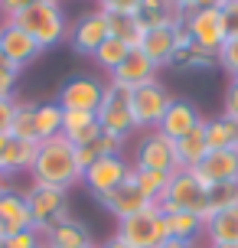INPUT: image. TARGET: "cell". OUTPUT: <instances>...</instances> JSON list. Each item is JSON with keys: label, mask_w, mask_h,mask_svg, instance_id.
I'll use <instances>...</instances> for the list:
<instances>
[{"label": "cell", "mask_w": 238, "mask_h": 248, "mask_svg": "<svg viewBox=\"0 0 238 248\" xmlns=\"http://www.w3.org/2000/svg\"><path fill=\"white\" fill-rule=\"evenodd\" d=\"M33 183L43 186H59V189H72L75 183H82V170L75 160V144H69L62 134L39 140L36 160H33Z\"/></svg>", "instance_id": "1"}, {"label": "cell", "mask_w": 238, "mask_h": 248, "mask_svg": "<svg viewBox=\"0 0 238 248\" xmlns=\"http://www.w3.org/2000/svg\"><path fill=\"white\" fill-rule=\"evenodd\" d=\"M13 23L20 26V30H26L30 39L36 43L39 49H52V46H59V43L69 39V23H65V13H62L59 3H43V0H36Z\"/></svg>", "instance_id": "2"}, {"label": "cell", "mask_w": 238, "mask_h": 248, "mask_svg": "<svg viewBox=\"0 0 238 248\" xmlns=\"http://www.w3.org/2000/svg\"><path fill=\"white\" fill-rule=\"evenodd\" d=\"M157 206H160V212L179 209V212H196L206 219L209 216V186H202L193 170H176Z\"/></svg>", "instance_id": "3"}, {"label": "cell", "mask_w": 238, "mask_h": 248, "mask_svg": "<svg viewBox=\"0 0 238 248\" xmlns=\"http://www.w3.org/2000/svg\"><path fill=\"white\" fill-rule=\"evenodd\" d=\"M26 206H30V219L36 232H49L56 222L69 219V189L59 186H43V183H30L23 189Z\"/></svg>", "instance_id": "4"}, {"label": "cell", "mask_w": 238, "mask_h": 248, "mask_svg": "<svg viewBox=\"0 0 238 248\" xmlns=\"http://www.w3.org/2000/svg\"><path fill=\"white\" fill-rule=\"evenodd\" d=\"M98 124L104 134L118 137V140H127V137L137 131L134 124V111H131V88L118 85V82H104V98H101L98 108Z\"/></svg>", "instance_id": "5"}, {"label": "cell", "mask_w": 238, "mask_h": 248, "mask_svg": "<svg viewBox=\"0 0 238 248\" xmlns=\"http://www.w3.org/2000/svg\"><path fill=\"white\" fill-rule=\"evenodd\" d=\"M114 235L121 242H127L131 248H160L170 238V232H166V219H163L160 206H150V209L137 212V216L121 219Z\"/></svg>", "instance_id": "6"}, {"label": "cell", "mask_w": 238, "mask_h": 248, "mask_svg": "<svg viewBox=\"0 0 238 248\" xmlns=\"http://www.w3.org/2000/svg\"><path fill=\"white\" fill-rule=\"evenodd\" d=\"M134 170H157V173L173 176L179 170V160H176V140L163 137L160 131H144L134 147Z\"/></svg>", "instance_id": "7"}, {"label": "cell", "mask_w": 238, "mask_h": 248, "mask_svg": "<svg viewBox=\"0 0 238 248\" xmlns=\"http://www.w3.org/2000/svg\"><path fill=\"white\" fill-rule=\"evenodd\" d=\"M170 105H173V95L166 92V85H163L160 78L134 88L131 92V111H134L137 131H157Z\"/></svg>", "instance_id": "8"}, {"label": "cell", "mask_w": 238, "mask_h": 248, "mask_svg": "<svg viewBox=\"0 0 238 248\" xmlns=\"http://www.w3.org/2000/svg\"><path fill=\"white\" fill-rule=\"evenodd\" d=\"M101 98H104V82L91 78V75H75L59 88V98L56 105L62 111H95L98 114Z\"/></svg>", "instance_id": "9"}, {"label": "cell", "mask_w": 238, "mask_h": 248, "mask_svg": "<svg viewBox=\"0 0 238 248\" xmlns=\"http://www.w3.org/2000/svg\"><path fill=\"white\" fill-rule=\"evenodd\" d=\"M131 170H134V163L127 160L124 154H118V157H104V160L91 163L85 173H82V186L98 199V196H104V193H111L114 186L124 183Z\"/></svg>", "instance_id": "10"}, {"label": "cell", "mask_w": 238, "mask_h": 248, "mask_svg": "<svg viewBox=\"0 0 238 248\" xmlns=\"http://www.w3.org/2000/svg\"><path fill=\"white\" fill-rule=\"evenodd\" d=\"M183 26H186V33L193 36V43L202 46V49H209V52H219V46L228 39L222 10H189Z\"/></svg>", "instance_id": "11"}, {"label": "cell", "mask_w": 238, "mask_h": 248, "mask_svg": "<svg viewBox=\"0 0 238 248\" xmlns=\"http://www.w3.org/2000/svg\"><path fill=\"white\" fill-rule=\"evenodd\" d=\"M98 202H101V206H104L108 212H111L118 222H121V219H127V216H137V212H144V209H150V206H157V202H150V199L140 193L134 170L127 173V180H124L121 186H114L111 193L98 196Z\"/></svg>", "instance_id": "12"}, {"label": "cell", "mask_w": 238, "mask_h": 248, "mask_svg": "<svg viewBox=\"0 0 238 248\" xmlns=\"http://www.w3.org/2000/svg\"><path fill=\"white\" fill-rule=\"evenodd\" d=\"M104 39H108V20H104L101 10H91L69 26V39L65 43L72 46L75 56H95Z\"/></svg>", "instance_id": "13"}, {"label": "cell", "mask_w": 238, "mask_h": 248, "mask_svg": "<svg viewBox=\"0 0 238 248\" xmlns=\"http://www.w3.org/2000/svg\"><path fill=\"white\" fill-rule=\"evenodd\" d=\"M0 52L13 62L20 72H23L30 62H36L39 56H43V49L30 39V33L20 30L13 20H3V26H0Z\"/></svg>", "instance_id": "14"}, {"label": "cell", "mask_w": 238, "mask_h": 248, "mask_svg": "<svg viewBox=\"0 0 238 248\" xmlns=\"http://www.w3.org/2000/svg\"><path fill=\"white\" fill-rule=\"evenodd\" d=\"M202 186L215 183H238V150H209V157L193 167Z\"/></svg>", "instance_id": "15"}, {"label": "cell", "mask_w": 238, "mask_h": 248, "mask_svg": "<svg viewBox=\"0 0 238 248\" xmlns=\"http://www.w3.org/2000/svg\"><path fill=\"white\" fill-rule=\"evenodd\" d=\"M36 140H20V137H0V173L3 176H16V173H30L33 160H36Z\"/></svg>", "instance_id": "16"}, {"label": "cell", "mask_w": 238, "mask_h": 248, "mask_svg": "<svg viewBox=\"0 0 238 248\" xmlns=\"http://www.w3.org/2000/svg\"><path fill=\"white\" fill-rule=\"evenodd\" d=\"M206 121L199 114V108L193 105V101L186 98H173V105L166 108V114H163V121H160V131L163 137H170V140H179V137H186L189 131H196L199 124Z\"/></svg>", "instance_id": "17"}, {"label": "cell", "mask_w": 238, "mask_h": 248, "mask_svg": "<svg viewBox=\"0 0 238 248\" xmlns=\"http://www.w3.org/2000/svg\"><path fill=\"white\" fill-rule=\"evenodd\" d=\"M157 72H160V65L147 56L144 49H131L127 52V59L121 62V69L111 75V82H118V85H124V88H140V85H147V82H157Z\"/></svg>", "instance_id": "18"}, {"label": "cell", "mask_w": 238, "mask_h": 248, "mask_svg": "<svg viewBox=\"0 0 238 248\" xmlns=\"http://www.w3.org/2000/svg\"><path fill=\"white\" fill-rule=\"evenodd\" d=\"M0 229H3L7 235L23 232V229H33L26 196L20 189H13V186H3V189H0Z\"/></svg>", "instance_id": "19"}, {"label": "cell", "mask_w": 238, "mask_h": 248, "mask_svg": "<svg viewBox=\"0 0 238 248\" xmlns=\"http://www.w3.org/2000/svg\"><path fill=\"white\" fill-rule=\"evenodd\" d=\"M137 23L147 30H163V26H179L186 20V13L176 7L173 0H140V7L134 10Z\"/></svg>", "instance_id": "20"}, {"label": "cell", "mask_w": 238, "mask_h": 248, "mask_svg": "<svg viewBox=\"0 0 238 248\" xmlns=\"http://www.w3.org/2000/svg\"><path fill=\"white\" fill-rule=\"evenodd\" d=\"M91 235L88 225H82L75 216H69L62 222H56L49 232H43V248H88Z\"/></svg>", "instance_id": "21"}, {"label": "cell", "mask_w": 238, "mask_h": 248, "mask_svg": "<svg viewBox=\"0 0 238 248\" xmlns=\"http://www.w3.org/2000/svg\"><path fill=\"white\" fill-rule=\"evenodd\" d=\"M206 238L212 245H238V206L219 209L206 219Z\"/></svg>", "instance_id": "22"}, {"label": "cell", "mask_w": 238, "mask_h": 248, "mask_svg": "<svg viewBox=\"0 0 238 248\" xmlns=\"http://www.w3.org/2000/svg\"><path fill=\"white\" fill-rule=\"evenodd\" d=\"M101 134V124H98V114L95 111H65L62 114V137L69 144H88L91 137Z\"/></svg>", "instance_id": "23"}, {"label": "cell", "mask_w": 238, "mask_h": 248, "mask_svg": "<svg viewBox=\"0 0 238 248\" xmlns=\"http://www.w3.org/2000/svg\"><path fill=\"white\" fill-rule=\"evenodd\" d=\"M206 157H209V134H206V121H202L196 131H189L186 137L176 140V160H179V170H193Z\"/></svg>", "instance_id": "24"}, {"label": "cell", "mask_w": 238, "mask_h": 248, "mask_svg": "<svg viewBox=\"0 0 238 248\" xmlns=\"http://www.w3.org/2000/svg\"><path fill=\"white\" fill-rule=\"evenodd\" d=\"M121 147H124V140H118V137H111V134H104V131H101V134H98V137H91L88 144L75 147L78 170L85 173V170L91 167V163L104 160V157H118V154H121Z\"/></svg>", "instance_id": "25"}, {"label": "cell", "mask_w": 238, "mask_h": 248, "mask_svg": "<svg viewBox=\"0 0 238 248\" xmlns=\"http://www.w3.org/2000/svg\"><path fill=\"white\" fill-rule=\"evenodd\" d=\"M140 49L147 52L157 65H170L176 52V26H163V30H147L144 39H140Z\"/></svg>", "instance_id": "26"}, {"label": "cell", "mask_w": 238, "mask_h": 248, "mask_svg": "<svg viewBox=\"0 0 238 248\" xmlns=\"http://www.w3.org/2000/svg\"><path fill=\"white\" fill-rule=\"evenodd\" d=\"M166 219V232L170 238H179V242H196L199 235H206V219L196 216V212H179V209H170L163 212Z\"/></svg>", "instance_id": "27"}, {"label": "cell", "mask_w": 238, "mask_h": 248, "mask_svg": "<svg viewBox=\"0 0 238 248\" xmlns=\"http://www.w3.org/2000/svg\"><path fill=\"white\" fill-rule=\"evenodd\" d=\"M212 65H219V62H215V52L189 43V46L173 52V59H170L166 69H173V72H206V69H212Z\"/></svg>", "instance_id": "28"}, {"label": "cell", "mask_w": 238, "mask_h": 248, "mask_svg": "<svg viewBox=\"0 0 238 248\" xmlns=\"http://www.w3.org/2000/svg\"><path fill=\"white\" fill-rule=\"evenodd\" d=\"M206 134H209V150H238V121L219 114L212 121H206Z\"/></svg>", "instance_id": "29"}, {"label": "cell", "mask_w": 238, "mask_h": 248, "mask_svg": "<svg viewBox=\"0 0 238 248\" xmlns=\"http://www.w3.org/2000/svg\"><path fill=\"white\" fill-rule=\"evenodd\" d=\"M104 13V10H101ZM108 20V36H118L124 39L131 49H140V39H144V26L137 23L134 13H104Z\"/></svg>", "instance_id": "30"}, {"label": "cell", "mask_w": 238, "mask_h": 248, "mask_svg": "<svg viewBox=\"0 0 238 248\" xmlns=\"http://www.w3.org/2000/svg\"><path fill=\"white\" fill-rule=\"evenodd\" d=\"M127 52H131V46H127L124 39H118V36H108V39H104V43L98 46V52H95L91 59L98 62L101 69L108 72V78H111V75L118 72V69H121V62L127 59Z\"/></svg>", "instance_id": "31"}, {"label": "cell", "mask_w": 238, "mask_h": 248, "mask_svg": "<svg viewBox=\"0 0 238 248\" xmlns=\"http://www.w3.org/2000/svg\"><path fill=\"white\" fill-rule=\"evenodd\" d=\"M62 108L56 101H43L36 105V144L39 140H49V137L62 134Z\"/></svg>", "instance_id": "32"}, {"label": "cell", "mask_w": 238, "mask_h": 248, "mask_svg": "<svg viewBox=\"0 0 238 248\" xmlns=\"http://www.w3.org/2000/svg\"><path fill=\"white\" fill-rule=\"evenodd\" d=\"M10 134L20 137V140H36V105L33 101H16Z\"/></svg>", "instance_id": "33"}, {"label": "cell", "mask_w": 238, "mask_h": 248, "mask_svg": "<svg viewBox=\"0 0 238 248\" xmlns=\"http://www.w3.org/2000/svg\"><path fill=\"white\" fill-rule=\"evenodd\" d=\"M134 176H137L140 193L150 199V202H160L163 193H166V183H170V176H166V173H157V170H134Z\"/></svg>", "instance_id": "34"}, {"label": "cell", "mask_w": 238, "mask_h": 248, "mask_svg": "<svg viewBox=\"0 0 238 248\" xmlns=\"http://www.w3.org/2000/svg\"><path fill=\"white\" fill-rule=\"evenodd\" d=\"M228 206H238V183H215L209 186V216L219 209H228ZM206 216V219H209Z\"/></svg>", "instance_id": "35"}, {"label": "cell", "mask_w": 238, "mask_h": 248, "mask_svg": "<svg viewBox=\"0 0 238 248\" xmlns=\"http://www.w3.org/2000/svg\"><path fill=\"white\" fill-rule=\"evenodd\" d=\"M215 62H219V69H225V72L235 78V75H238V36H228L225 43L219 46Z\"/></svg>", "instance_id": "36"}, {"label": "cell", "mask_w": 238, "mask_h": 248, "mask_svg": "<svg viewBox=\"0 0 238 248\" xmlns=\"http://www.w3.org/2000/svg\"><path fill=\"white\" fill-rule=\"evenodd\" d=\"M0 248H43V232L36 229H23V232H13L0 242Z\"/></svg>", "instance_id": "37"}, {"label": "cell", "mask_w": 238, "mask_h": 248, "mask_svg": "<svg viewBox=\"0 0 238 248\" xmlns=\"http://www.w3.org/2000/svg\"><path fill=\"white\" fill-rule=\"evenodd\" d=\"M16 78H20V69H16L3 52H0V98H13Z\"/></svg>", "instance_id": "38"}, {"label": "cell", "mask_w": 238, "mask_h": 248, "mask_svg": "<svg viewBox=\"0 0 238 248\" xmlns=\"http://www.w3.org/2000/svg\"><path fill=\"white\" fill-rule=\"evenodd\" d=\"M13 114H16V98H0V137L10 134Z\"/></svg>", "instance_id": "39"}, {"label": "cell", "mask_w": 238, "mask_h": 248, "mask_svg": "<svg viewBox=\"0 0 238 248\" xmlns=\"http://www.w3.org/2000/svg\"><path fill=\"white\" fill-rule=\"evenodd\" d=\"M222 114L238 121V78H232L225 88V101H222Z\"/></svg>", "instance_id": "40"}, {"label": "cell", "mask_w": 238, "mask_h": 248, "mask_svg": "<svg viewBox=\"0 0 238 248\" xmlns=\"http://www.w3.org/2000/svg\"><path fill=\"white\" fill-rule=\"evenodd\" d=\"M140 7V0H98V10L104 13H134Z\"/></svg>", "instance_id": "41"}, {"label": "cell", "mask_w": 238, "mask_h": 248, "mask_svg": "<svg viewBox=\"0 0 238 248\" xmlns=\"http://www.w3.org/2000/svg\"><path fill=\"white\" fill-rule=\"evenodd\" d=\"M30 3H36V0H0V16L3 20H16Z\"/></svg>", "instance_id": "42"}, {"label": "cell", "mask_w": 238, "mask_h": 248, "mask_svg": "<svg viewBox=\"0 0 238 248\" xmlns=\"http://www.w3.org/2000/svg\"><path fill=\"white\" fill-rule=\"evenodd\" d=\"M222 20H225L228 36H238V0H228L222 7Z\"/></svg>", "instance_id": "43"}, {"label": "cell", "mask_w": 238, "mask_h": 248, "mask_svg": "<svg viewBox=\"0 0 238 248\" xmlns=\"http://www.w3.org/2000/svg\"><path fill=\"white\" fill-rule=\"evenodd\" d=\"M228 0H196V7L193 10H222Z\"/></svg>", "instance_id": "44"}, {"label": "cell", "mask_w": 238, "mask_h": 248, "mask_svg": "<svg viewBox=\"0 0 238 248\" xmlns=\"http://www.w3.org/2000/svg\"><path fill=\"white\" fill-rule=\"evenodd\" d=\"M160 248H196V245H193V242H179V238H166Z\"/></svg>", "instance_id": "45"}, {"label": "cell", "mask_w": 238, "mask_h": 248, "mask_svg": "<svg viewBox=\"0 0 238 248\" xmlns=\"http://www.w3.org/2000/svg\"><path fill=\"white\" fill-rule=\"evenodd\" d=\"M98 248H131V245H127V242H121L118 235H111L108 242H104V245H98Z\"/></svg>", "instance_id": "46"}, {"label": "cell", "mask_w": 238, "mask_h": 248, "mask_svg": "<svg viewBox=\"0 0 238 248\" xmlns=\"http://www.w3.org/2000/svg\"><path fill=\"white\" fill-rule=\"evenodd\" d=\"M173 3H176V7H179L183 13H189L193 7H196V0H173Z\"/></svg>", "instance_id": "47"}, {"label": "cell", "mask_w": 238, "mask_h": 248, "mask_svg": "<svg viewBox=\"0 0 238 248\" xmlns=\"http://www.w3.org/2000/svg\"><path fill=\"white\" fill-rule=\"evenodd\" d=\"M3 180H7V176H3V173H0V189H3V186H7V183H3Z\"/></svg>", "instance_id": "48"}, {"label": "cell", "mask_w": 238, "mask_h": 248, "mask_svg": "<svg viewBox=\"0 0 238 248\" xmlns=\"http://www.w3.org/2000/svg\"><path fill=\"white\" fill-rule=\"evenodd\" d=\"M212 248H238V245H212Z\"/></svg>", "instance_id": "49"}, {"label": "cell", "mask_w": 238, "mask_h": 248, "mask_svg": "<svg viewBox=\"0 0 238 248\" xmlns=\"http://www.w3.org/2000/svg\"><path fill=\"white\" fill-rule=\"evenodd\" d=\"M88 248H98V245H95V242H91V245H88Z\"/></svg>", "instance_id": "50"}, {"label": "cell", "mask_w": 238, "mask_h": 248, "mask_svg": "<svg viewBox=\"0 0 238 248\" xmlns=\"http://www.w3.org/2000/svg\"><path fill=\"white\" fill-rule=\"evenodd\" d=\"M235 78H238V75H235Z\"/></svg>", "instance_id": "51"}, {"label": "cell", "mask_w": 238, "mask_h": 248, "mask_svg": "<svg viewBox=\"0 0 238 248\" xmlns=\"http://www.w3.org/2000/svg\"><path fill=\"white\" fill-rule=\"evenodd\" d=\"M0 26H3V23H0Z\"/></svg>", "instance_id": "52"}]
</instances>
